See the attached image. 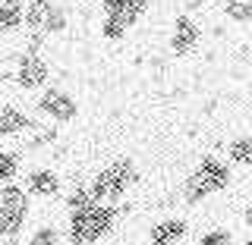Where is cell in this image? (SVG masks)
I'll use <instances>...</instances> for the list:
<instances>
[{
	"label": "cell",
	"instance_id": "83f0119b",
	"mask_svg": "<svg viewBox=\"0 0 252 245\" xmlns=\"http://www.w3.org/2000/svg\"><path fill=\"white\" fill-rule=\"evenodd\" d=\"M3 245H19V236H13V239H3Z\"/></svg>",
	"mask_w": 252,
	"mask_h": 245
},
{
	"label": "cell",
	"instance_id": "8fae6325",
	"mask_svg": "<svg viewBox=\"0 0 252 245\" xmlns=\"http://www.w3.org/2000/svg\"><path fill=\"white\" fill-rule=\"evenodd\" d=\"M29 198L26 186L19 183H0V208H13V211H29Z\"/></svg>",
	"mask_w": 252,
	"mask_h": 245
},
{
	"label": "cell",
	"instance_id": "5bb4252c",
	"mask_svg": "<svg viewBox=\"0 0 252 245\" xmlns=\"http://www.w3.org/2000/svg\"><path fill=\"white\" fill-rule=\"evenodd\" d=\"M227 161L240 163V167H252V136L233 138L230 145H227Z\"/></svg>",
	"mask_w": 252,
	"mask_h": 245
},
{
	"label": "cell",
	"instance_id": "30bf717a",
	"mask_svg": "<svg viewBox=\"0 0 252 245\" xmlns=\"http://www.w3.org/2000/svg\"><path fill=\"white\" fill-rule=\"evenodd\" d=\"M29 211H13V208H0V239H13V236H22L26 230Z\"/></svg>",
	"mask_w": 252,
	"mask_h": 245
},
{
	"label": "cell",
	"instance_id": "277c9868",
	"mask_svg": "<svg viewBox=\"0 0 252 245\" xmlns=\"http://www.w3.org/2000/svg\"><path fill=\"white\" fill-rule=\"evenodd\" d=\"M202 41V26L192 19L189 13L177 16L173 19V31H170V51L177 54V57H186V54H192L195 47Z\"/></svg>",
	"mask_w": 252,
	"mask_h": 245
},
{
	"label": "cell",
	"instance_id": "7a4b0ae2",
	"mask_svg": "<svg viewBox=\"0 0 252 245\" xmlns=\"http://www.w3.org/2000/svg\"><path fill=\"white\" fill-rule=\"evenodd\" d=\"M16 85L26 91H41L51 82V66L38 51H26L19 60H16Z\"/></svg>",
	"mask_w": 252,
	"mask_h": 245
},
{
	"label": "cell",
	"instance_id": "52a82bcc",
	"mask_svg": "<svg viewBox=\"0 0 252 245\" xmlns=\"http://www.w3.org/2000/svg\"><path fill=\"white\" fill-rule=\"evenodd\" d=\"M26 192L32 195V198H57L60 195V176L51 167L32 170L26 176Z\"/></svg>",
	"mask_w": 252,
	"mask_h": 245
},
{
	"label": "cell",
	"instance_id": "44dd1931",
	"mask_svg": "<svg viewBox=\"0 0 252 245\" xmlns=\"http://www.w3.org/2000/svg\"><path fill=\"white\" fill-rule=\"evenodd\" d=\"M29 245H60V233H57V226H38L35 233L29 236Z\"/></svg>",
	"mask_w": 252,
	"mask_h": 245
},
{
	"label": "cell",
	"instance_id": "ffe728a7",
	"mask_svg": "<svg viewBox=\"0 0 252 245\" xmlns=\"http://www.w3.org/2000/svg\"><path fill=\"white\" fill-rule=\"evenodd\" d=\"M22 163H19V154L16 151H0V183H16Z\"/></svg>",
	"mask_w": 252,
	"mask_h": 245
},
{
	"label": "cell",
	"instance_id": "9c48e42d",
	"mask_svg": "<svg viewBox=\"0 0 252 245\" xmlns=\"http://www.w3.org/2000/svg\"><path fill=\"white\" fill-rule=\"evenodd\" d=\"M186 220H180V217H167V220H161V223H155L152 226V245H177V242H183L186 239Z\"/></svg>",
	"mask_w": 252,
	"mask_h": 245
},
{
	"label": "cell",
	"instance_id": "8992f818",
	"mask_svg": "<svg viewBox=\"0 0 252 245\" xmlns=\"http://www.w3.org/2000/svg\"><path fill=\"white\" fill-rule=\"evenodd\" d=\"M202 173V179L208 183V189L211 192H227L230 189V183H233V173H230V167H227L220 157H215V154H208V157H202L199 161V167H195Z\"/></svg>",
	"mask_w": 252,
	"mask_h": 245
},
{
	"label": "cell",
	"instance_id": "2e32d148",
	"mask_svg": "<svg viewBox=\"0 0 252 245\" xmlns=\"http://www.w3.org/2000/svg\"><path fill=\"white\" fill-rule=\"evenodd\" d=\"M224 16L230 22H236V26H249L252 22V0H227Z\"/></svg>",
	"mask_w": 252,
	"mask_h": 245
},
{
	"label": "cell",
	"instance_id": "6da1fadb",
	"mask_svg": "<svg viewBox=\"0 0 252 245\" xmlns=\"http://www.w3.org/2000/svg\"><path fill=\"white\" fill-rule=\"evenodd\" d=\"M117 214L120 211L110 204H94L89 211H76L69 214V226H66V242L69 245H94L114 230Z\"/></svg>",
	"mask_w": 252,
	"mask_h": 245
},
{
	"label": "cell",
	"instance_id": "4316f807",
	"mask_svg": "<svg viewBox=\"0 0 252 245\" xmlns=\"http://www.w3.org/2000/svg\"><path fill=\"white\" fill-rule=\"evenodd\" d=\"M0 3H13V6H26V0H0Z\"/></svg>",
	"mask_w": 252,
	"mask_h": 245
},
{
	"label": "cell",
	"instance_id": "7c38bea8",
	"mask_svg": "<svg viewBox=\"0 0 252 245\" xmlns=\"http://www.w3.org/2000/svg\"><path fill=\"white\" fill-rule=\"evenodd\" d=\"M211 189H208V183L202 179V173L199 170H192L189 176L183 179V198H186V204H202L205 198H211Z\"/></svg>",
	"mask_w": 252,
	"mask_h": 245
},
{
	"label": "cell",
	"instance_id": "9a60e30c",
	"mask_svg": "<svg viewBox=\"0 0 252 245\" xmlns=\"http://www.w3.org/2000/svg\"><path fill=\"white\" fill-rule=\"evenodd\" d=\"M22 28V6L0 3V35H13Z\"/></svg>",
	"mask_w": 252,
	"mask_h": 245
},
{
	"label": "cell",
	"instance_id": "d6986e66",
	"mask_svg": "<svg viewBox=\"0 0 252 245\" xmlns=\"http://www.w3.org/2000/svg\"><path fill=\"white\" fill-rule=\"evenodd\" d=\"M110 170L120 176V183L126 189H129L132 183H139V170H136V161H132V157H117V161L110 163Z\"/></svg>",
	"mask_w": 252,
	"mask_h": 245
},
{
	"label": "cell",
	"instance_id": "ac0fdd59",
	"mask_svg": "<svg viewBox=\"0 0 252 245\" xmlns=\"http://www.w3.org/2000/svg\"><path fill=\"white\" fill-rule=\"evenodd\" d=\"M94 201L92 198V192H89V186H76L73 192L66 195V211L69 214H76V211H89V208H94Z\"/></svg>",
	"mask_w": 252,
	"mask_h": 245
},
{
	"label": "cell",
	"instance_id": "484cf974",
	"mask_svg": "<svg viewBox=\"0 0 252 245\" xmlns=\"http://www.w3.org/2000/svg\"><path fill=\"white\" fill-rule=\"evenodd\" d=\"M208 0H189V10H199V6H205Z\"/></svg>",
	"mask_w": 252,
	"mask_h": 245
},
{
	"label": "cell",
	"instance_id": "7402d4cb",
	"mask_svg": "<svg viewBox=\"0 0 252 245\" xmlns=\"http://www.w3.org/2000/svg\"><path fill=\"white\" fill-rule=\"evenodd\" d=\"M199 245H233V236H230V230H220V226H218V230L205 233L199 239Z\"/></svg>",
	"mask_w": 252,
	"mask_h": 245
},
{
	"label": "cell",
	"instance_id": "f1b7e54d",
	"mask_svg": "<svg viewBox=\"0 0 252 245\" xmlns=\"http://www.w3.org/2000/svg\"><path fill=\"white\" fill-rule=\"evenodd\" d=\"M240 245H252V236H249V239H243V242H240Z\"/></svg>",
	"mask_w": 252,
	"mask_h": 245
},
{
	"label": "cell",
	"instance_id": "ba28073f",
	"mask_svg": "<svg viewBox=\"0 0 252 245\" xmlns=\"http://www.w3.org/2000/svg\"><path fill=\"white\" fill-rule=\"evenodd\" d=\"M29 129H35V123H32V116L26 110L16 107V104H0V138L22 136Z\"/></svg>",
	"mask_w": 252,
	"mask_h": 245
},
{
	"label": "cell",
	"instance_id": "603a6c76",
	"mask_svg": "<svg viewBox=\"0 0 252 245\" xmlns=\"http://www.w3.org/2000/svg\"><path fill=\"white\" fill-rule=\"evenodd\" d=\"M126 3H129V0H101V10L104 13H120Z\"/></svg>",
	"mask_w": 252,
	"mask_h": 245
},
{
	"label": "cell",
	"instance_id": "cb8c5ba5",
	"mask_svg": "<svg viewBox=\"0 0 252 245\" xmlns=\"http://www.w3.org/2000/svg\"><path fill=\"white\" fill-rule=\"evenodd\" d=\"M152 3H155V0H129V6H132L139 16H145L148 10H152Z\"/></svg>",
	"mask_w": 252,
	"mask_h": 245
},
{
	"label": "cell",
	"instance_id": "3957f363",
	"mask_svg": "<svg viewBox=\"0 0 252 245\" xmlns=\"http://www.w3.org/2000/svg\"><path fill=\"white\" fill-rule=\"evenodd\" d=\"M35 107H38V113H44L47 120H54V123H69V120H76L79 116V104H76V98L73 94H66L63 88H41V98L35 101Z\"/></svg>",
	"mask_w": 252,
	"mask_h": 245
},
{
	"label": "cell",
	"instance_id": "e0dca14e",
	"mask_svg": "<svg viewBox=\"0 0 252 245\" xmlns=\"http://www.w3.org/2000/svg\"><path fill=\"white\" fill-rule=\"evenodd\" d=\"M101 35H104L107 41H123V38L129 35V26H126L117 13H107L104 22H101Z\"/></svg>",
	"mask_w": 252,
	"mask_h": 245
},
{
	"label": "cell",
	"instance_id": "d4e9b609",
	"mask_svg": "<svg viewBox=\"0 0 252 245\" xmlns=\"http://www.w3.org/2000/svg\"><path fill=\"white\" fill-rule=\"evenodd\" d=\"M243 220H246V226H249V230H252V204H249L246 211H243Z\"/></svg>",
	"mask_w": 252,
	"mask_h": 245
},
{
	"label": "cell",
	"instance_id": "f546056e",
	"mask_svg": "<svg viewBox=\"0 0 252 245\" xmlns=\"http://www.w3.org/2000/svg\"><path fill=\"white\" fill-rule=\"evenodd\" d=\"M249 94H252V82H249Z\"/></svg>",
	"mask_w": 252,
	"mask_h": 245
},
{
	"label": "cell",
	"instance_id": "5b68a950",
	"mask_svg": "<svg viewBox=\"0 0 252 245\" xmlns=\"http://www.w3.org/2000/svg\"><path fill=\"white\" fill-rule=\"evenodd\" d=\"M89 192H92V198L98 201V204H114V201H120L123 195H126V186L120 183V176H117L114 170L104 167V170H98L92 176Z\"/></svg>",
	"mask_w": 252,
	"mask_h": 245
},
{
	"label": "cell",
	"instance_id": "4fadbf2b",
	"mask_svg": "<svg viewBox=\"0 0 252 245\" xmlns=\"http://www.w3.org/2000/svg\"><path fill=\"white\" fill-rule=\"evenodd\" d=\"M63 28H66V6L51 0V6H47V13H44V22H41V31L51 38V35H60Z\"/></svg>",
	"mask_w": 252,
	"mask_h": 245
}]
</instances>
